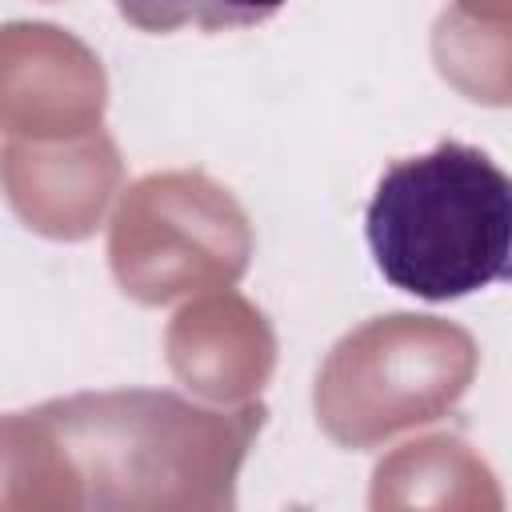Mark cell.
<instances>
[{
	"label": "cell",
	"mask_w": 512,
	"mask_h": 512,
	"mask_svg": "<svg viewBox=\"0 0 512 512\" xmlns=\"http://www.w3.org/2000/svg\"><path fill=\"white\" fill-rule=\"evenodd\" d=\"M364 232L392 288L460 300L508 276L512 180L488 152L444 140L384 168Z\"/></svg>",
	"instance_id": "6da1fadb"
},
{
	"label": "cell",
	"mask_w": 512,
	"mask_h": 512,
	"mask_svg": "<svg viewBox=\"0 0 512 512\" xmlns=\"http://www.w3.org/2000/svg\"><path fill=\"white\" fill-rule=\"evenodd\" d=\"M288 0H116L120 16L140 32H228V28H256L272 20Z\"/></svg>",
	"instance_id": "7a4b0ae2"
}]
</instances>
